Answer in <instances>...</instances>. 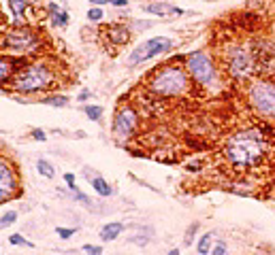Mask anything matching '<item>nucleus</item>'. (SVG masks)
I'll use <instances>...</instances> for the list:
<instances>
[{"label":"nucleus","instance_id":"20","mask_svg":"<svg viewBox=\"0 0 275 255\" xmlns=\"http://www.w3.org/2000/svg\"><path fill=\"white\" fill-rule=\"evenodd\" d=\"M37 172L43 177V179H49V181H54L56 179V166L51 162H47L45 158H41L37 160Z\"/></svg>","mask_w":275,"mask_h":255},{"label":"nucleus","instance_id":"16","mask_svg":"<svg viewBox=\"0 0 275 255\" xmlns=\"http://www.w3.org/2000/svg\"><path fill=\"white\" fill-rule=\"evenodd\" d=\"M145 13L156 15V17H179V15H184V9L173 7L168 3H152L145 7Z\"/></svg>","mask_w":275,"mask_h":255},{"label":"nucleus","instance_id":"28","mask_svg":"<svg viewBox=\"0 0 275 255\" xmlns=\"http://www.w3.org/2000/svg\"><path fill=\"white\" fill-rule=\"evenodd\" d=\"M9 242H11L13 247H28V249L34 247V242H30L28 238H24V236H22V234H17V232L9 236Z\"/></svg>","mask_w":275,"mask_h":255},{"label":"nucleus","instance_id":"29","mask_svg":"<svg viewBox=\"0 0 275 255\" xmlns=\"http://www.w3.org/2000/svg\"><path fill=\"white\" fill-rule=\"evenodd\" d=\"M56 234L60 236L62 240H68V238H73V236L77 234V227H66V225H60V227H56Z\"/></svg>","mask_w":275,"mask_h":255},{"label":"nucleus","instance_id":"36","mask_svg":"<svg viewBox=\"0 0 275 255\" xmlns=\"http://www.w3.org/2000/svg\"><path fill=\"white\" fill-rule=\"evenodd\" d=\"M87 3H90L92 7H105V5L109 3V0H87Z\"/></svg>","mask_w":275,"mask_h":255},{"label":"nucleus","instance_id":"21","mask_svg":"<svg viewBox=\"0 0 275 255\" xmlns=\"http://www.w3.org/2000/svg\"><path fill=\"white\" fill-rule=\"evenodd\" d=\"M152 238H154V230H152V227H141V232L135 234V236H130L128 240L135 242V244H139V247H147Z\"/></svg>","mask_w":275,"mask_h":255},{"label":"nucleus","instance_id":"5","mask_svg":"<svg viewBox=\"0 0 275 255\" xmlns=\"http://www.w3.org/2000/svg\"><path fill=\"white\" fill-rule=\"evenodd\" d=\"M184 66L188 70V75L192 77L194 83H199L203 87H214L220 83V72H218V66L211 53L203 51V49H197L186 56L184 60Z\"/></svg>","mask_w":275,"mask_h":255},{"label":"nucleus","instance_id":"10","mask_svg":"<svg viewBox=\"0 0 275 255\" xmlns=\"http://www.w3.org/2000/svg\"><path fill=\"white\" fill-rule=\"evenodd\" d=\"M175 41L168 39V36H154V39H147L143 43H139L135 49L130 51L128 56V66H139V64H145L149 60H156L160 56L171 53L175 47Z\"/></svg>","mask_w":275,"mask_h":255},{"label":"nucleus","instance_id":"22","mask_svg":"<svg viewBox=\"0 0 275 255\" xmlns=\"http://www.w3.org/2000/svg\"><path fill=\"white\" fill-rule=\"evenodd\" d=\"M211 249H214V232H207V234H203L199 238L197 253L199 255H207V253H211Z\"/></svg>","mask_w":275,"mask_h":255},{"label":"nucleus","instance_id":"35","mask_svg":"<svg viewBox=\"0 0 275 255\" xmlns=\"http://www.w3.org/2000/svg\"><path fill=\"white\" fill-rule=\"evenodd\" d=\"M107 5H111L115 9H124V7H128V0H109Z\"/></svg>","mask_w":275,"mask_h":255},{"label":"nucleus","instance_id":"9","mask_svg":"<svg viewBox=\"0 0 275 255\" xmlns=\"http://www.w3.org/2000/svg\"><path fill=\"white\" fill-rule=\"evenodd\" d=\"M224 68L228 72L230 79L235 81H245L254 75L256 68V62H254V56L250 47H245V45H233L226 53H224Z\"/></svg>","mask_w":275,"mask_h":255},{"label":"nucleus","instance_id":"31","mask_svg":"<svg viewBox=\"0 0 275 255\" xmlns=\"http://www.w3.org/2000/svg\"><path fill=\"white\" fill-rule=\"evenodd\" d=\"M81 251L85 255H103V247H99V244H83Z\"/></svg>","mask_w":275,"mask_h":255},{"label":"nucleus","instance_id":"40","mask_svg":"<svg viewBox=\"0 0 275 255\" xmlns=\"http://www.w3.org/2000/svg\"><path fill=\"white\" fill-rule=\"evenodd\" d=\"M273 198H275V196H273Z\"/></svg>","mask_w":275,"mask_h":255},{"label":"nucleus","instance_id":"12","mask_svg":"<svg viewBox=\"0 0 275 255\" xmlns=\"http://www.w3.org/2000/svg\"><path fill=\"white\" fill-rule=\"evenodd\" d=\"M103 36L109 45H113V47H126L130 43L132 32L126 24L113 22V24H107V28H103Z\"/></svg>","mask_w":275,"mask_h":255},{"label":"nucleus","instance_id":"2","mask_svg":"<svg viewBox=\"0 0 275 255\" xmlns=\"http://www.w3.org/2000/svg\"><path fill=\"white\" fill-rule=\"evenodd\" d=\"M264 153H267V141L262 139V132L258 128H247V130L237 132L224 147L226 160L237 170H250L258 166L264 160Z\"/></svg>","mask_w":275,"mask_h":255},{"label":"nucleus","instance_id":"33","mask_svg":"<svg viewBox=\"0 0 275 255\" xmlns=\"http://www.w3.org/2000/svg\"><path fill=\"white\" fill-rule=\"evenodd\" d=\"M226 251H228V249H226V242H224V240H220V242L214 244V249H211L209 255H226Z\"/></svg>","mask_w":275,"mask_h":255},{"label":"nucleus","instance_id":"1","mask_svg":"<svg viewBox=\"0 0 275 255\" xmlns=\"http://www.w3.org/2000/svg\"><path fill=\"white\" fill-rule=\"evenodd\" d=\"M58 70L49 58H32L26 60L9 83V89L13 94L34 96V94H49L58 85Z\"/></svg>","mask_w":275,"mask_h":255},{"label":"nucleus","instance_id":"18","mask_svg":"<svg viewBox=\"0 0 275 255\" xmlns=\"http://www.w3.org/2000/svg\"><path fill=\"white\" fill-rule=\"evenodd\" d=\"M90 185H92V189L99 194L101 198H111L113 196V187H111V183L105 177H101V175H94L92 179H90Z\"/></svg>","mask_w":275,"mask_h":255},{"label":"nucleus","instance_id":"7","mask_svg":"<svg viewBox=\"0 0 275 255\" xmlns=\"http://www.w3.org/2000/svg\"><path fill=\"white\" fill-rule=\"evenodd\" d=\"M141 125V117H139V108L130 102H120L118 108L113 113V121H111V134L115 143L126 145L130 139H135Z\"/></svg>","mask_w":275,"mask_h":255},{"label":"nucleus","instance_id":"27","mask_svg":"<svg viewBox=\"0 0 275 255\" xmlns=\"http://www.w3.org/2000/svg\"><path fill=\"white\" fill-rule=\"evenodd\" d=\"M17 211H7V213H3L0 215V230H7L9 225H13L15 221H17Z\"/></svg>","mask_w":275,"mask_h":255},{"label":"nucleus","instance_id":"30","mask_svg":"<svg viewBox=\"0 0 275 255\" xmlns=\"http://www.w3.org/2000/svg\"><path fill=\"white\" fill-rule=\"evenodd\" d=\"M75 175H73V172H66V175H64V185L68 187V191H70V194H73V191H77V183H75Z\"/></svg>","mask_w":275,"mask_h":255},{"label":"nucleus","instance_id":"8","mask_svg":"<svg viewBox=\"0 0 275 255\" xmlns=\"http://www.w3.org/2000/svg\"><path fill=\"white\" fill-rule=\"evenodd\" d=\"M22 196V172L17 162L0 151V204L13 202Z\"/></svg>","mask_w":275,"mask_h":255},{"label":"nucleus","instance_id":"38","mask_svg":"<svg viewBox=\"0 0 275 255\" xmlns=\"http://www.w3.org/2000/svg\"><path fill=\"white\" fill-rule=\"evenodd\" d=\"M28 3H30V5H39V3H41V0H28Z\"/></svg>","mask_w":275,"mask_h":255},{"label":"nucleus","instance_id":"19","mask_svg":"<svg viewBox=\"0 0 275 255\" xmlns=\"http://www.w3.org/2000/svg\"><path fill=\"white\" fill-rule=\"evenodd\" d=\"M41 104H47V106H54V108H64L70 104V98L66 94H47L39 100Z\"/></svg>","mask_w":275,"mask_h":255},{"label":"nucleus","instance_id":"4","mask_svg":"<svg viewBox=\"0 0 275 255\" xmlns=\"http://www.w3.org/2000/svg\"><path fill=\"white\" fill-rule=\"evenodd\" d=\"M147 89H149V94L158 96V98H177V96L190 94L192 77L188 75L186 66L171 62V64H164V66L156 68L147 77Z\"/></svg>","mask_w":275,"mask_h":255},{"label":"nucleus","instance_id":"24","mask_svg":"<svg viewBox=\"0 0 275 255\" xmlns=\"http://www.w3.org/2000/svg\"><path fill=\"white\" fill-rule=\"evenodd\" d=\"M85 20L90 22V24H101L103 20H105V9H101V7H90L85 11Z\"/></svg>","mask_w":275,"mask_h":255},{"label":"nucleus","instance_id":"25","mask_svg":"<svg viewBox=\"0 0 275 255\" xmlns=\"http://www.w3.org/2000/svg\"><path fill=\"white\" fill-rule=\"evenodd\" d=\"M68 198H73V200H75V202H79V204H83L85 208H90V211H94V213H96V211H99V206H96V204L92 202V200H90V198H87V196L83 194V191H79V189H77V191H73V196H68Z\"/></svg>","mask_w":275,"mask_h":255},{"label":"nucleus","instance_id":"6","mask_svg":"<svg viewBox=\"0 0 275 255\" xmlns=\"http://www.w3.org/2000/svg\"><path fill=\"white\" fill-rule=\"evenodd\" d=\"M247 102L256 115L264 119H275V81L252 79L247 85Z\"/></svg>","mask_w":275,"mask_h":255},{"label":"nucleus","instance_id":"26","mask_svg":"<svg viewBox=\"0 0 275 255\" xmlns=\"http://www.w3.org/2000/svg\"><path fill=\"white\" fill-rule=\"evenodd\" d=\"M199 227H201L199 221H192L188 227H186V234H184V244H186V247H190V244L194 242V238H197V234H199Z\"/></svg>","mask_w":275,"mask_h":255},{"label":"nucleus","instance_id":"34","mask_svg":"<svg viewBox=\"0 0 275 255\" xmlns=\"http://www.w3.org/2000/svg\"><path fill=\"white\" fill-rule=\"evenodd\" d=\"M94 94L90 92V89H83V92L81 94H77V100H79V102H87V100H90Z\"/></svg>","mask_w":275,"mask_h":255},{"label":"nucleus","instance_id":"32","mask_svg":"<svg viewBox=\"0 0 275 255\" xmlns=\"http://www.w3.org/2000/svg\"><path fill=\"white\" fill-rule=\"evenodd\" d=\"M30 136H32L34 141H39V143H45L47 141V134H45V130H41V128H32Z\"/></svg>","mask_w":275,"mask_h":255},{"label":"nucleus","instance_id":"15","mask_svg":"<svg viewBox=\"0 0 275 255\" xmlns=\"http://www.w3.org/2000/svg\"><path fill=\"white\" fill-rule=\"evenodd\" d=\"M47 15H49V24L54 26V28H66V26H68L70 15H68L66 9H62L58 3H49L47 5Z\"/></svg>","mask_w":275,"mask_h":255},{"label":"nucleus","instance_id":"14","mask_svg":"<svg viewBox=\"0 0 275 255\" xmlns=\"http://www.w3.org/2000/svg\"><path fill=\"white\" fill-rule=\"evenodd\" d=\"M9 13L13 17V24H26L30 13V3L28 0H7Z\"/></svg>","mask_w":275,"mask_h":255},{"label":"nucleus","instance_id":"23","mask_svg":"<svg viewBox=\"0 0 275 255\" xmlns=\"http://www.w3.org/2000/svg\"><path fill=\"white\" fill-rule=\"evenodd\" d=\"M81 111H83V115H85L90 121H101L103 115H105V108H103L101 104H85Z\"/></svg>","mask_w":275,"mask_h":255},{"label":"nucleus","instance_id":"39","mask_svg":"<svg viewBox=\"0 0 275 255\" xmlns=\"http://www.w3.org/2000/svg\"><path fill=\"white\" fill-rule=\"evenodd\" d=\"M0 151H5V141H0Z\"/></svg>","mask_w":275,"mask_h":255},{"label":"nucleus","instance_id":"17","mask_svg":"<svg viewBox=\"0 0 275 255\" xmlns=\"http://www.w3.org/2000/svg\"><path fill=\"white\" fill-rule=\"evenodd\" d=\"M124 230H126V225H124L122 221H109V223H105L101 227L99 236H101L103 242H113L115 238H120Z\"/></svg>","mask_w":275,"mask_h":255},{"label":"nucleus","instance_id":"13","mask_svg":"<svg viewBox=\"0 0 275 255\" xmlns=\"http://www.w3.org/2000/svg\"><path fill=\"white\" fill-rule=\"evenodd\" d=\"M26 60L24 58H13V56H7V53L0 51V85L9 87L11 79L15 75V70L22 66Z\"/></svg>","mask_w":275,"mask_h":255},{"label":"nucleus","instance_id":"37","mask_svg":"<svg viewBox=\"0 0 275 255\" xmlns=\"http://www.w3.org/2000/svg\"><path fill=\"white\" fill-rule=\"evenodd\" d=\"M166 255H181V251H179V249H171V251H168Z\"/></svg>","mask_w":275,"mask_h":255},{"label":"nucleus","instance_id":"3","mask_svg":"<svg viewBox=\"0 0 275 255\" xmlns=\"http://www.w3.org/2000/svg\"><path fill=\"white\" fill-rule=\"evenodd\" d=\"M45 47V39L39 28L30 24H13L0 34V51L13 58L28 60L30 56H39Z\"/></svg>","mask_w":275,"mask_h":255},{"label":"nucleus","instance_id":"11","mask_svg":"<svg viewBox=\"0 0 275 255\" xmlns=\"http://www.w3.org/2000/svg\"><path fill=\"white\" fill-rule=\"evenodd\" d=\"M250 51L254 56L256 68H264V66H269V64L275 62V45L267 39H256L250 45Z\"/></svg>","mask_w":275,"mask_h":255}]
</instances>
